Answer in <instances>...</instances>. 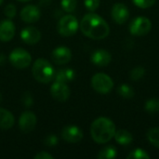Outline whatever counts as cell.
Returning <instances> with one entry per match:
<instances>
[{
    "instance_id": "obj_1",
    "label": "cell",
    "mask_w": 159,
    "mask_h": 159,
    "mask_svg": "<svg viewBox=\"0 0 159 159\" xmlns=\"http://www.w3.org/2000/svg\"><path fill=\"white\" fill-rule=\"evenodd\" d=\"M80 30L84 35L94 40L104 39L110 33L108 23L98 14L88 13L80 22Z\"/></svg>"
},
{
    "instance_id": "obj_2",
    "label": "cell",
    "mask_w": 159,
    "mask_h": 159,
    "mask_svg": "<svg viewBox=\"0 0 159 159\" xmlns=\"http://www.w3.org/2000/svg\"><path fill=\"white\" fill-rule=\"evenodd\" d=\"M116 125L107 117H99L94 120L90 127V135L94 142L100 144L110 142L116 133Z\"/></svg>"
},
{
    "instance_id": "obj_3",
    "label": "cell",
    "mask_w": 159,
    "mask_h": 159,
    "mask_svg": "<svg viewBox=\"0 0 159 159\" xmlns=\"http://www.w3.org/2000/svg\"><path fill=\"white\" fill-rule=\"evenodd\" d=\"M34 78L43 84H48L54 78V68L52 64L45 59H37L32 67Z\"/></svg>"
},
{
    "instance_id": "obj_4",
    "label": "cell",
    "mask_w": 159,
    "mask_h": 159,
    "mask_svg": "<svg viewBox=\"0 0 159 159\" xmlns=\"http://www.w3.org/2000/svg\"><path fill=\"white\" fill-rule=\"evenodd\" d=\"M77 19L73 15H65L60 19L57 25L58 33L62 36H72L78 30Z\"/></svg>"
},
{
    "instance_id": "obj_5",
    "label": "cell",
    "mask_w": 159,
    "mask_h": 159,
    "mask_svg": "<svg viewBox=\"0 0 159 159\" xmlns=\"http://www.w3.org/2000/svg\"><path fill=\"white\" fill-rule=\"evenodd\" d=\"M91 86L95 91L100 94H108L114 88V82L112 78L103 73L96 74L91 78Z\"/></svg>"
},
{
    "instance_id": "obj_6",
    "label": "cell",
    "mask_w": 159,
    "mask_h": 159,
    "mask_svg": "<svg viewBox=\"0 0 159 159\" xmlns=\"http://www.w3.org/2000/svg\"><path fill=\"white\" fill-rule=\"evenodd\" d=\"M8 60L12 66L17 69H25L32 62V57L30 53L21 48L13 49L9 54Z\"/></svg>"
},
{
    "instance_id": "obj_7",
    "label": "cell",
    "mask_w": 159,
    "mask_h": 159,
    "mask_svg": "<svg viewBox=\"0 0 159 159\" xmlns=\"http://www.w3.org/2000/svg\"><path fill=\"white\" fill-rule=\"evenodd\" d=\"M129 32L132 35L143 36L147 34L152 29V22L146 17H137L135 18L129 25Z\"/></svg>"
},
{
    "instance_id": "obj_8",
    "label": "cell",
    "mask_w": 159,
    "mask_h": 159,
    "mask_svg": "<svg viewBox=\"0 0 159 159\" xmlns=\"http://www.w3.org/2000/svg\"><path fill=\"white\" fill-rule=\"evenodd\" d=\"M50 94L54 100L63 102L70 97V89L66 83L55 81L50 87Z\"/></svg>"
},
{
    "instance_id": "obj_9",
    "label": "cell",
    "mask_w": 159,
    "mask_h": 159,
    "mask_svg": "<svg viewBox=\"0 0 159 159\" xmlns=\"http://www.w3.org/2000/svg\"><path fill=\"white\" fill-rule=\"evenodd\" d=\"M36 123H37L36 116L31 111H26L22 113L19 119L20 129L25 133L33 131L36 126Z\"/></svg>"
},
{
    "instance_id": "obj_10",
    "label": "cell",
    "mask_w": 159,
    "mask_h": 159,
    "mask_svg": "<svg viewBox=\"0 0 159 159\" xmlns=\"http://www.w3.org/2000/svg\"><path fill=\"white\" fill-rule=\"evenodd\" d=\"M61 136L67 143H77L83 139V131L76 126H67L62 129Z\"/></svg>"
},
{
    "instance_id": "obj_11",
    "label": "cell",
    "mask_w": 159,
    "mask_h": 159,
    "mask_svg": "<svg viewBox=\"0 0 159 159\" xmlns=\"http://www.w3.org/2000/svg\"><path fill=\"white\" fill-rule=\"evenodd\" d=\"M111 15L115 22H116L117 24H123L129 20V11L126 5L122 3H117L113 6Z\"/></svg>"
},
{
    "instance_id": "obj_12",
    "label": "cell",
    "mask_w": 159,
    "mask_h": 159,
    "mask_svg": "<svg viewBox=\"0 0 159 159\" xmlns=\"http://www.w3.org/2000/svg\"><path fill=\"white\" fill-rule=\"evenodd\" d=\"M71 59L72 51L67 47H58L51 52V60L56 64H65L69 62Z\"/></svg>"
},
{
    "instance_id": "obj_13",
    "label": "cell",
    "mask_w": 159,
    "mask_h": 159,
    "mask_svg": "<svg viewBox=\"0 0 159 159\" xmlns=\"http://www.w3.org/2000/svg\"><path fill=\"white\" fill-rule=\"evenodd\" d=\"M20 19L26 23H34L36 22L41 16L40 10L36 6L27 5L20 10Z\"/></svg>"
},
{
    "instance_id": "obj_14",
    "label": "cell",
    "mask_w": 159,
    "mask_h": 159,
    "mask_svg": "<svg viewBox=\"0 0 159 159\" xmlns=\"http://www.w3.org/2000/svg\"><path fill=\"white\" fill-rule=\"evenodd\" d=\"M20 37L22 41L28 45H34L38 43L41 39L40 31L33 26H27L23 28L20 32Z\"/></svg>"
},
{
    "instance_id": "obj_15",
    "label": "cell",
    "mask_w": 159,
    "mask_h": 159,
    "mask_svg": "<svg viewBox=\"0 0 159 159\" xmlns=\"http://www.w3.org/2000/svg\"><path fill=\"white\" fill-rule=\"evenodd\" d=\"M15 25L10 20H4L0 22V40L2 42L10 41L15 35Z\"/></svg>"
},
{
    "instance_id": "obj_16",
    "label": "cell",
    "mask_w": 159,
    "mask_h": 159,
    "mask_svg": "<svg viewBox=\"0 0 159 159\" xmlns=\"http://www.w3.org/2000/svg\"><path fill=\"white\" fill-rule=\"evenodd\" d=\"M90 60L93 64L100 66V67H103V66H107L111 62L112 56H111V53L108 52L107 50L98 49V50H95L91 54Z\"/></svg>"
},
{
    "instance_id": "obj_17",
    "label": "cell",
    "mask_w": 159,
    "mask_h": 159,
    "mask_svg": "<svg viewBox=\"0 0 159 159\" xmlns=\"http://www.w3.org/2000/svg\"><path fill=\"white\" fill-rule=\"evenodd\" d=\"M15 122L14 116L5 108H0V129L7 130L13 127Z\"/></svg>"
},
{
    "instance_id": "obj_18",
    "label": "cell",
    "mask_w": 159,
    "mask_h": 159,
    "mask_svg": "<svg viewBox=\"0 0 159 159\" xmlns=\"http://www.w3.org/2000/svg\"><path fill=\"white\" fill-rule=\"evenodd\" d=\"M114 138L116 139V141L121 144V145H129V143H132L133 137L132 134L126 130V129H118L116 131Z\"/></svg>"
},
{
    "instance_id": "obj_19",
    "label": "cell",
    "mask_w": 159,
    "mask_h": 159,
    "mask_svg": "<svg viewBox=\"0 0 159 159\" xmlns=\"http://www.w3.org/2000/svg\"><path fill=\"white\" fill-rule=\"evenodd\" d=\"M75 76V73L73 69L71 68H63L61 69L57 74L55 78V81H60V82H69L73 80Z\"/></svg>"
},
{
    "instance_id": "obj_20",
    "label": "cell",
    "mask_w": 159,
    "mask_h": 159,
    "mask_svg": "<svg viewBox=\"0 0 159 159\" xmlns=\"http://www.w3.org/2000/svg\"><path fill=\"white\" fill-rule=\"evenodd\" d=\"M116 156H117L116 149L114 146L109 145V146H105L104 148H102L99 152L97 157L99 159H113L116 157Z\"/></svg>"
},
{
    "instance_id": "obj_21",
    "label": "cell",
    "mask_w": 159,
    "mask_h": 159,
    "mask_svg": "<svg viewBox=\"0 0 159 159\" xmlns=\"http://www.w3.org/2000/svg\"><path fill=\"white\" fill-rule=\"evenodd\" d=\"M117 93L125 99H131L134 96V89L128 84H122L117 89Z\"/></svg>"
},
{
    "instance_id": "obj_22",
    "label": "cell",
    "mask_w": 159,
    "mask_h": 159,
    "mask_svg": "<svg viewBox=\"0 0 159 159\" xmlns=\"http://www.w3.org/2000/svg\"><path fill=\"white\" fill-rule=\"evenodd\" d=\"M144 109L149 114H156L159 112V99L158 98H152L149 99L144 105Z\"/></svg>"
},
{
    "instance_id": "obj_23",
    "label": "cell",
    "mask_w": 159,
    "mask_h": 159,
    "mask_svg": "<svg viewBox=\"0 0 159 159\" xmlns=\"http://www.w3.org/2000/svg\"><path fill=\"white\" fill-rule=\"evenodd\" d=\"M147 139L154 146L159 148V127L150 129L148 130Z\"/></svg>"
},
{
    "instance_id": "obj_24",
    "label": "cell",
    "mask_w": 159,
    "mask_h": 159,
    "mask_svg": "<svg viewBox=\"0 0 159 159\" xmlns=\"http://www.w3.org/2000/svg\"><path fill=\"white\" fill-rule=\"evenodd\" d=\"M145 74V68L143 66H137L135 68H133L130 73H129V76L130 79L133 81H138L141 78H143V76Z\"/></svg>"
},
{
    "instance_id": "obj_25",
    "label": "cell",
    "mask_w": 159,
    "mask_h": 159,
    "mask_svg": "<svg viewBox=\"0 0 159 159\" xmlns=\"http://www.w3.org/2000/svg\"><path fill=\"white\" fill-rule=\"evenodd\" d=\"M128 159H149L150 158V156L147 154L146 151L141 149V148H138V149H135L133 150L128 157Z\"/></svg>"
},
{
    "instance_id": "obj_26",
    "label": "cell",
    "mask_w": 159,
    "mask_h": 159,
    "mask_svg": "<svg viewBox=\"0 0 159 159\" xmlns=\"http://www.w3.org/2000/svg\"><path fill=\"white\" fill-rule=\"evenodd\" d=\"M61 7L66 12H73L76 8V0H61Z\"/></svg>"
},
{
    "instance_id": "obj_27",
    "label": "cell",
    "mask_w": 159,
    "mask_h": 159,
    "mask_svg": "<svg viewBox=\"0 0 159 159\" xmlns=\"http://www.w3.org/2000/svg\"><path fill=\"white\" fill-rule=\"evenodd\" d=\"M157 0H132L135 6L141 8H148L155 5Z\"/></svg>"
},
{
    "instance_id": "obj_28",
    "label": "cell",
    "mask_w": 159,
    "mask_h": 159,
    "mask_svg": "<svg viewBox=\"0 0 159 159\" xmlns=\"http://www.w3.org/2000/svg\"><path fill=\"white\" fill-rule=\"evenodd\" d=\"M4 13L7 18L8 19H13L16 15V7L13 4H8L6 6L4 9Z\"/></svg>"
},
{
    "instance_id": "obj_29",
    "label": "cell",
    "mask_w": 159,
    "mask_h": 159,
    "mask_svg": "<svg viewBox=\"0 0 159 159\" xmlns=\"http://www.w3.org/2000/svg\"><path fill=\"white\" fill-rule=\"evenodd\" d=\"M100 1L101 0H84V3H85V7L88 8V10L94 11L99 7Z\"/></svg>"
},
{
    "instance_id": "obj_30",
    "label": "cell",
    "mask_w": 159,
    "mask_h": 159,
    "mask_svg": "<svg viewBox=\"0 0 159 159\" xmlns=\"http://www.w3.org/2000/svg\"><path fill=\"white\" fill-rule=\"evenodd\" d=\"M44 143L47 146H55L58 143V138L56 135H48L44 140Z\"/></svg>"
},
{
    "instance_id": "obj_31",
    "label": "cell",
    "mask_w": 159,
    "mask_h": 159,
    "mask_svg": "<svg viewBox=\"0 0 159 159\" xmlns=\"http://www.w3.org/2000/svg\"><path fill=\"white\" fill-rule=\"evenodd\" d=\"M34 159H53V156L52 155H50V154H48V153H47V152H39L38 154H36L35 156H34Z\"/></svg>"
},
{
    "instance_id": "obj_32",
    "label": "cell",
    "mask_w": 159,
    "mask_h": 159,
    "mask_svg": "<svg viewBox=\"0 0 159 159\" xmlns=\"http://www.w3.org/2000/svg\"><path fill=\"white\" fill-rule=\"evenodd\" d=\"M22 102L25 106H31L32 103H33V99H32V96L30 93H25L22 97Z\"/></svg>"
},
{
    "instance_id": "obj_33",
    "label": "cell",
    "mask_w": 159,
    "mask_h": 159,
    "mask_svg": "<svg viewBox=\"0 0 159 159\" xmlns=\"http://www.w3.org/2000/svg\"><path fill=\"white\" fill-rule=\"evenodd\" d=\"M6 61V57L4 56V54H0V64H4Z\"/></svg>"
},
{
    "instance_id": "obj_34",
    "label": "cell",
    "mask_w": 159,
    "mask_h": 159,
    "mask_svg": "<svg viewBox=\"0 0 159 159\" xmlns=\"http://www.w3.org/2000/svg\"><path fill=\"white\" fill-rule=\"evenodd\" d=\"M18 1H20V2H29L30 0H18Z\"/></svg>"
},
{
    "instance_id": "obj_35",
    "label": "cell",
    "mask_w": 159,
    "mask_h": 159,
    "mask_svg": "<svg viewBox=\"0 0 159 159\" xmlns=\"http://www.w3.org/2000/svg\"><path fill=\"white\" fill-rule=\"evenodd\" d=\"M3 2H4V0H0V5H2Z\"/></svg>"
},
{
    "instance_id": "obj_36",
    "label": "cell",
    "mask_w": 159,
    "mask_h": 159,
    "mask_svg": "<svg viewBox=\"0 0 159 159\" xmlns=\"http://www.w3.org/2000/svg\"><path fill=\"white\" fill-rule=\"evenodd\" d=\"M1 99H2V97H1V94H0V102H1Z\"/></svg>"
}]
</instances>
